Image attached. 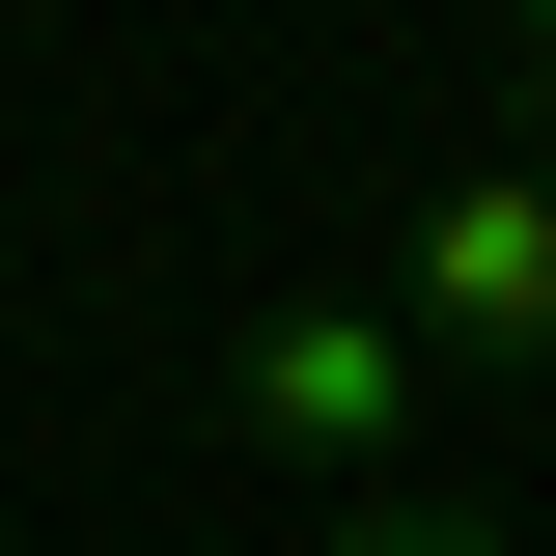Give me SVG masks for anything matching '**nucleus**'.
<instances>
[{"instance_id":"3","label":"nucleus","mask_w":556,"mask_h":556,"mask_svg":"<svg viewBox=\"0 0 556 556\" xmlns=\"http://www.w3.org/2000/svg\"><path fill=\"white\" fill-rule=\"evenodd\" d=\"M306 556H501V529H473V501H334Z\"/></svg>"},{"instance_id":"2","label":"nucleus","mask_w":556,"mask_h":556,"mask_svg":"<svg viewBox=\"0 0 556 556\" xmlns=\"http://www.w3.org/2000/svg\"><path fill=\"white\" fill-rule=\"evenodd\" d=\"M223 417H251L278 473H390V445H417V334L362 306V278H306V306L223 334Z\"/></svg>"},{"instance_id":"1","label":"nucleus","mask_w":556,"mask_h":556,"mask_svg":"<svg viewBox=\"0 0 556 556\" xmlns=\"http://www.w3.org/2000/svg\"><path fill=\"white\" fill-rule=\"evenodd\" d=\"M362 306H390L417 362H501V390H529V362H556V167H529V139H501V167H445V195L390 223V278H362Z\"/></svg>"}]
</instances>
